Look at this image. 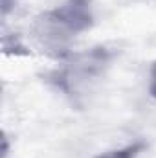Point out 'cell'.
<instances>
[{"mask_svg": "<svg viewBox=\"0 0 156 158\" xmlns=\"http://www.w3.org/2000/svg\"><path fill=\"white\" fill-rule=\"evenodd\" d=\"M94 24L92 0H64L61 6L40 13L33 22V37L53 57H66L70 42Z\"/></svg>", "mask_w": 156, "mask_h": 158, "instance_id": "6da1fadb", "label": "cell"}, {"mask_svg": "<svg viewBox=\"0 0 156 158\" xmlns=\"http://www.w3.org/2000/svg\"><path fill=\"white\" fill-rule=\"evenodd\" d=\"M110 59L112 53L105 46H97L81 53H68L63 57L61 66L50 72L48 81L64 96L76 101L79 96L84 94L90 83L103 76L110 64Z\"/></svg>", "mask_w": 156, "mask_h": 158, "instance_id": "7a4b0ae2", "label": "cell"}, {"mask_svg": "<svg viewBox=\"0 0 156 158\" xmlns=\"http://www.w3.org/2000/svg\"><path fill=\"white\" fill-rule=\"evenodd\" d=\"M145 149V143L142 142H134V143H129L121 149H116V151H110V153H103L97 158H138L142 155V151Z\"/></svg>", "mask_w": 156, "mask_h": 158, "instance_id": "3957f363", "label": "cell"}, {"mask_svg": "<svg viewBox=\"0 0 156 158\" xmlns=\"http://www.w3.org/2000/svg\"><path fill=\"white\" fill-rule=\"evenodd\" d=\"M149 94L156 99V61L151 64L149 70Z\"/></svg>", "mask_w": 156, "mask_h": 158, "instance_id": "277c9868", "label": "cell"}, {"mask_svg": "<svg viewBox=\"0 0 156 158\" xmlns=\"http://www.w3.org/2000/svg\"><path fill=\"white\" fill-rule=\"evenodd\" d=\"M15 4H17V0H2V15L6 17V15L15 7Z\"/></svg>", "mask_w": 156, "mask_h": 158, "instance_id": "5b68a950", "label": "cell"}]
</instances>
